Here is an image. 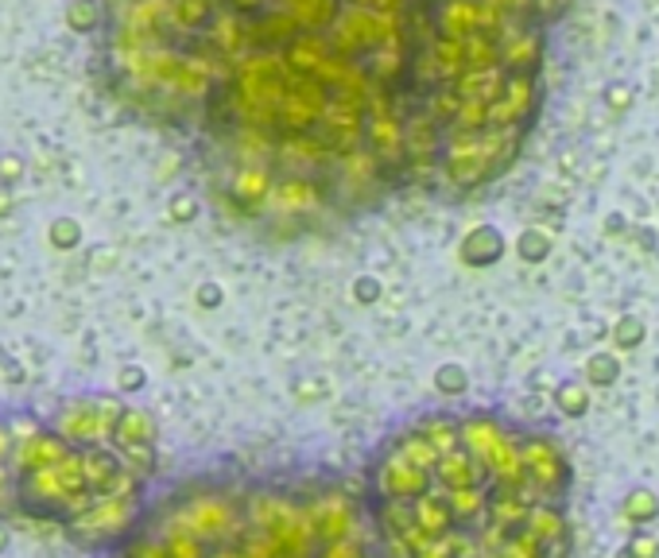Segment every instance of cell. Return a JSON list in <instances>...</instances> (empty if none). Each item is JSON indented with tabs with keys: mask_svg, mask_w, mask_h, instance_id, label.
I'll return each instance as SVG.
<instances>
[{
	"mask_svg": "<svg viewBox=\"0 0 659 558\" xmlns=\"http://www.w3.org/2000/svg\"><path fill=\"white\" fill-rule=\"evenodd\" d=\"M435 388L443 392V396H462V392L470 388V372H466L462 364H443V369L435 372Z\"/></svg>",
	"mask_w": 659,
	"mask_h": 558,
	"instance_id": "30bf717a",
	"label": "cell"
},
{
	"mask_svg": "<svg viewBox=\"0 0 659 558\" xmlns=\"http://www.w3.org/2000/svg\"><path fill=\"white\" fill-rule=\"evenodd\" d=\"M644 338H648V326H644L640 314H625V318L616 322V330H613L616 349H636Z\"/></svg>",
	"mask_w": 659,
	"mask_h": 558,
	"instance_id": "9c48e42d",
	"label": "cell"
},
{
	"mask_svg": "<svg viewBox=\"0 0 659 558\" xmlns=\"http://www.w3.org/2000/svg\"><path fill=\"white\" fill-rule=\"evenodd\" d=\"M353 295H357V303H377V299H380V279L357 276V283H353Z\"/></svg>",
	"mask_w": 659,
	"mask_h": 558,
	"instance_id": "8fae6325",
	"label": "cell"
},
{
	"mask_svg": "<svg viewBox=\"0 0 659 558\" xmlns=\"http://www.w3.org/2000/svg\"><path fill=\"white\" fill-rule=\"evenodd\" d=\"M292 20L299 24V32H330V27L342 20V0H292L287 4Z\"/></svg>",
	"mask_w": 659,
	"mask_h": 558,
	"instance_id": "5b68a950",
	"label": "cell"
},
{
	"mask_svg": "<svg viewBox=\"0 0 659 558\" xmlns=\"http://www.w3.org/2000/svg\"><path fill=\"white\" fill-rule=\"evenodd\" d=\"M505 248H508V241L497 225H473L462 237L458 256H462V264H470V268H493V264L505 256Z\"/></svg>",
	"mask_w": 659,
	"mask_h": 558,
	"instance_id": "277c9868",
	"label": "cell"
},
{
	"mask_svg": "<svg viewBox=\"0 0 659 558\" xmlns=\"http://www.w3.org/2000/svg\"><path fill=\"white\" fill-rule=\"evenodd\" d=\"M225 4H230L233 12H237V16H245V12H252L260 4V0H225Z\"/></svg>",
	"mask_w": 659,
	"mask_h": 558,
	"instance_id": "9a60e30c",
	"label": "cell"
},
{
	"mask_svg": "<svg viewBox=\"0 0 659 558\" xmlns=\"http://www.w3.org/2000/svg\"><path fill=\"white\" fill-rule=\"evenodd\" d=\"M586 376H590V384H598V388H609V384H616V376H621V361H616L613 353H593L590 364H586Z\"/></svg>",
	"mask_w": 659,
	"mask_h": 558,
	"instance_id": "52a82bcc",
	"label": "cell"
},
{
	"mask_svg": "<svg viewBox=\"0 0 659 558\" xmlns=\"http://www.w3.org/2000/svg\"><path fill=\"white\" fill-rule=\"evenodd\" d=\"M155 423L117 396H74L55 411L0 407V520H24L105 550L148 508Z\"/></svg>",
	"mask_w": 659,
	"mask_h": 558,
	"instance_id": "7a4b0ae2",
	"label": "cell"
},
{
	"mask_svg": "<svg viewBox=\"0 0 659 558\" xmlns=\"http://www.w3.org/2000/svg\"><path fill=\"white\" fill-rule=\"evenodd\" d=\"M628 516L640 520V524H644L648 516H656V500H651L648 492H636V497L628 500Z\"/></svg>",
	"mask_w": 659,
	"mask_h": 558,
	"instance_id": "7c38bea8",
	"label": "cell"
},
{
	"mask_svg": "<svg viewBox=\"0 0 659 558\" xmlns=\"http://www.w3.org/2000/svg\"><path fill=\"white\" fill-rule=\"evenodd\" d=\"M566 489L543 434L435 415L388 442L365 504L385 558H566Z\"/></svg>",
	"mask_w": 659,
	"mask_h": 558,
	"instance_id": "6da1fadb",
	"label": "cell"
},
{
	"mask_svg": "<svg viewBox=\"0 0 659 558\" xmlns=\"http://www.w3.org/2000/svg\"><path fill=\"white\" fill-rule=\"evenodd\" d=\"M97 558H385L368 504L345 489L190 477L152 497Z\"/></svg>",
	"mask_w": 659,
	"mask_h": 558,
	"instance_id": "3957f363",
	"label": "cell"
},
{
	"mask_svg": "<svg viewBox=\"0 0 659 558\" xmlns=\"http://www.w3.org/2000/svg\"><path fill=\"white\" fill-rule=\"evenodd\" d=\"M350 4L365 12H380V16H392V12L403 9V0H350Z\"/></svg>",
	"mask_w": 659,
	"mask_h": 558,
	"instance_id": "4fadbf2b",
	"label": "cell"
},
{
	"mask_svg": "<svg viewBox=\"0 0 659 558\" xmlns=\"http://www.w3.org/2000/svg\"><path fill=\"white\" fill-rule=\"evenodd\" d=\"M628 102H633V97H628V85H609V105H613V109H628Z\"/></svg>",
	"mask_w": 659,
	"mask_h": 558,
	"instance_id": "5bb4252c",
	"label": "cell"
},
{
	"mask_svg": "<svg viewBox=\"0 0 659 558\" xmlns=\"http://www.w3.org/2000/svg\"><path fill=\"white\" fill-rule=\"evenodd\" d=\"M555 399H558V411L563 415H586V407H590V392H586V384H574V381H566L563 388L555 392Z\"/></svg>",
	"mask_w": 659,
	"mask_h": 558,
	"instance_id": "ba28073f",
	"label": "cell"
},
{
	"mask_svg": "<svg viewBox=\"0 0 659 558\" xmlns=\"http://www.w3.org/2000/svg\"><path fill=\"white\" fill-rule=\"evenodd\" d=\"M516 253L523 264H543L551 256V237L543 229H523L520 241H516Z\"/></svg>",
	"mask_w": 659,
	"mask_h": 558,
	"instance_id": "8992f818",
	"label": "cell"
}]
</instances>
